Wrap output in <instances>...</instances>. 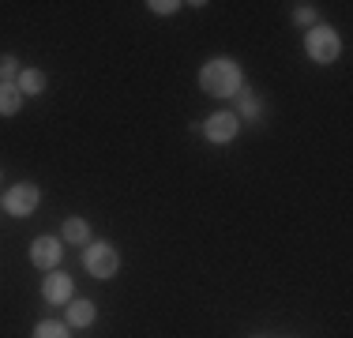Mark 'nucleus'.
Masks as SVG:
<instances>
[{"instance_id": "ddd939ff", "label": "nucleus", "mask_w": 353, "mask_h": 338, "mask_svg": "<svg viewBox=\"0 0 353 338\" xmlns=\"http://www.w3.org/2000/svg\"><path fill=\"white\" fill-rule=\"evenodd\" d=\"M34 338H72V327L61 324V319H41L34 327Z\"/></svg>"}, {"instance_id": "f03ea898", "label": "nucleus", "mask_w": 353, "mask_h": 338, "mask_svg": "<svg viewBox=\"0 0 353 338\" xmlns=\"http://www.w3.org/2000/svg\"><path fill=\"white\" fill-rule=\"evenodd\" d=\"M305 53H308V61H316V64H334L342 57L339 30L327 27V23H316V27L305 34Z\"/></svg>"}, {"instance_id": "0eeeda50", "label": "nucleus", "mask_w": 353, "mask_h": 338, "mask_svg": "<svg viewBox=\"0 0 353 338\" xmlns=\"http://www.w3.org/2000/svg\"><path fill=\"white\" fill-rule=\"evenodd\" d=\"M41 297H46L49 304H68L75 297V286H72V278L64 275V270H49L46 275V282H41Z\"/></svg>"}, {"instance_id": "39448f33", "label": "nucleus", "mask_w": 353, "mask_h": 338, "mask_svg": "<svg viewBox=\"0 0 353 338\" xmlns=\"http://www.w3.org/2000/svg\"><path fill=\"white\" fill-rule=\"evenodd\" d=\"M203 135H207V143H214V147H225V143H233L241 135V121H237V113L233 109H218V113H211L203 124Z\"/></svg>"}, {"instance_id": "f8f14e48", "label": "nucleus", "mask_w": 353, "mask_h": 338, "mask_svg": "<svg viewBox=\"0 0 353 338\" xmlns=\"http://www.w3.org/2000/svg\"><path fill=\"white\" fill-rule=\"evenodd\" d=\"M23 109V95L15 83H0V117H15Z\"/></svg>"}, {"instance_id": "f257e3e1", "label": "nucleus", "mask_w": 353, "mask_h": 338, "mask_svg": "<svg viewBox=\"0 0 353 338\" xmlns=\"http://www.w3.org/2000/svg\"><path fill=\"white\" fill-rule=\"evenodd\" d=\"M245 87V68H241L233 57H211L203 68H199V90L211 98H233Z\"/></svg>"}, {"instance_id": "9d476101", "label": "nucleus", "mask_w": 353, "mask_h": 338, "mask_svg": "<svg viewBox=\"0 0 353 338\" xmlns=\"http://www.w3.org/2000/svg\"><path fill=\"white\" fill-rule=\"evenodd\" d=\"M64 308H68V327H90L98 319V304L94 301H75L72 297Z\"/></svg>"}, {"instance_id": "dca6fc26", "label": "nucleus", "mask_w": 353, "mask_h": 338, "mask_svg": "<svg viewBox=\"0 0 353 338\" xmlns=\"http://www.w3.org/2000/svg\"><path fill=\"white\" fill-rule=\"evenodd\" d=\"M147 8H150V15H173V12H181V0H147Z\"/></svg>"}, {"instance_id": "a211bd4d", "label": "nucleus", "mask_w": 353, "mask_h": 338, "mask_svg": "<svg viewBox=\"0 0 353 338\" xmlns=\"http://www.w3.org/2000/svg\"><path fill=\"white\" fill-rule=\"evenodd\" d=\"M0 177H4V173H0Z\"/></svg>"}, {"instance_id": "2eb2a0df", "label": "nucleus", "mask_w": 353, "mask_h": 338, "mask_svg": "<svg viewBox=\"0 0 353 338\" xmlns=\"http://www.w3.org/2000/svg\"><path fill=\"white\" fill-rule=\"evenodd\" d=\"M290 19L297 23V27H308V30H312L316 23H319V12H316L312 4H297V8H293V15H290Z\"/></svg>"}, {"instance_id": "6e6552de", "label": "nucleus", "mask_w": 353, "mask_h": 338, "mask_svg": "<svg viewBox=\"0 0 353 338\" xmlns=\"http://www.w3.org/2000/svg\"><path fill=\"white\" fill-rule=\"evenodd\" d=\"M15 87H19V95H23V98H38V95H46L49 75L41 72V68H23L19 79H15Z\"/></svg>"}, {"instance_id": "7ed1b4c3", "label": "nucleus", "mask_w": 353, "mask_h": 338, "mask_svg": "<svg viewBox=\"0 0 353 338\" xmlns=\"http://www.w3.org/2000/svg\"><path fill=\"white\" fill-rule=\"evenodd\" d=\"M83 267L90 270V278H98V282H109V278L121 270V252H117L109 241H90L87 252H83Z\"/></svg>"}, {"instance_id": "423d86ee", "label": "nucleus", "mask_w": 353, "mask_h": 338, "mask_svg": "<svg viewBox=\"0 0 353 338\" xmlns=\"http://www.w3.org/2000/svg\"><path fill=\"white\" fill-rule=\"evenodd\" d=\"M61 259H64V248H61V237H49V233H41L30 241V264H34L38 270H57L61 267Z\"/></svg>"}, {"instance_id": "20e7f679", "label": "nucleus", "mask_w": 353, "mask_h": 338, "mask_svg": "<svg viewBox=\"0 0 353 338\" xmlns=\"http://www.w3.org/2000/svg\"><path fill=\"white\" fill-rule=\"evenodd\" d=\"M38 203H41V188L34 181H19L15 188H8L4 192V215H12V218H30L38 210Z\"/></svg>"}, {"instance_id": "f3484780", "label": "nucleus", "mask_w": 353, "mask_h": 338, "mask_svg": "<svg viewBox=\"0 0 353 338\" xmlns=\"http://www.w3.org/2000/svg\"><path fill=\"white\" fill-rule=\"evenodd\" d=\"M0 210H4V196H0Z\"/></svg>"}, {"instance_id": "4468645a", "label": "nucleus", "mask_w": 353, "mask_h": 338, "mask_svg": "<svg viewBox=\"0 0 353 338\" xmlns=\"http://www.w3.org/2000/svg\"><path fill=\"white\" fill-rule=\"evenodd\" d=\"M19 72H23V64H19V57H15V53L0 57V83H15V79H19Z\"/></svg>"}, {"instance_id": "1a4fd4ad", "label": "nucleus", "mask_w": 353, "mask_h": 338, "mask_svg": "<svg viewBox=\"0 0 353 338\" xmlns=\"http://www.w3.org/2000/svg\"><path fill=\"white\" fill-rule=\"evenodd\" d=\"M61 241H64V244H83V248H87V244H90V226H87V218H79V215L64 218Z\"/></svg>"}, {"instance_id": "9b49d317", "label": "nucleus", "mask_w": 353, "mask_h": 338, "mask_svg": "<svg viewBox=\"0 0 353 338\" xmlns=\"http://www.w3.org/2000/svg\"><path fill=\"white\" fill-rule=\"evenodd\" d=\"M233 98L241 101V113H237V121H248V124H256L259 117H263V106H259V98L248 90V83H245V87H241Z\"/></svg>"}]
</instances>
